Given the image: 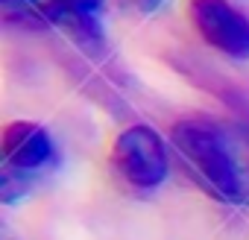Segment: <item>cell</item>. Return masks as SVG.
<instances>
[{"mask_svg": "<svg viewBox=\"0 0 249 240\" xmlns=\"http://www.w3.org/2000/svg\"><path fill=\"white\" fill-rule=\"evenodd\" d=\"M56 164V147L44 126L33 120H15L3 129V170L0 196L15 202L33 190V185Z\"/></svg>", "mask_w": 249, "mask_h": 240, "instance_id": "2", "label": "cell"}, {"mask_svg": "<svg viewBox=\"0 0 249 240\" xmlns=\"http://www.w3.org/2000/svg\"><path fill=\"white\" fill-rule=\"evenodd\" d=\"M188 15L208 47L229 59H249V18L229 0H191Z\"/></svg>", "mask_w": 249, "mask_h": 240, "instance_id": "4", "label": "cell"}, {"mask_svg": "<svg viewBox=\"0 0 249 240\" xmlns=\"http://www.w3.org/2000/svg\"><path fill=\"white\" fill-rule=\"evenodd\" d=\"M108 6V0H68V12H65V24L73 35H85V38H97L100 35V21L103 12Z\"/></svg>", "mask_w": 249, "mask_h": 240, "instance_id": "6", "label": "cell"}, {"mask_svg": "<svg viewBox=\"0 0 249 240\" xmlns=\"http://www.w3.org/2000/svg\"><path fill=\"white\" fill-rule=\"evenodd\" d=\"M170 141L191 176L220 202H243L249 196V153L237 135L208 117H185L170 129Z\"/></svg>", "mask_w": 249, "mask_h": 240, "instance_id": "1", "label": "cell"}, {"mask_svg": "<svg viewBox=\"0 0 249 240\" xmlns=\"http://www.w3.org/2000/svg\"><path fill=\"white\" fill-rule=\"evenodd\" d=\"M223 100L234 114V129H237V135L249 153V88H231L223 94Z\"/></svg>", "mask_w": 249, "mask_h": 240, "instance_id": "7", "label": "cell"}, {"mask_svg": "<svg viewBox=\"0 0 249 240\" xmlns=\"http://www.w3.org/2000/svg\"><path fill=\"white\" fill-rule=\"evenodd\" d=\"M111 164L129 188L156 190L167 179L164 138L147 123H135L129 129H123L111 144Z\"/></svg>", "mask_w": 249, "mask_h": 240, "instance_id": "3", "label": "cell"}, {"mask_svg": "<svg viewBox=\"0 0 249 240\" xmlns=\"http://www.w3.org/2000/svg\"><path fill=\"white\" fill-rule=\"evenodd\" d=\"M68 0H3V15L18 18L24 27H47L65 24Z\"/></svg>", "mask_w": 249, "mask_h": 240, "instance_id": "5", "label": "cell"}]
</instances>
